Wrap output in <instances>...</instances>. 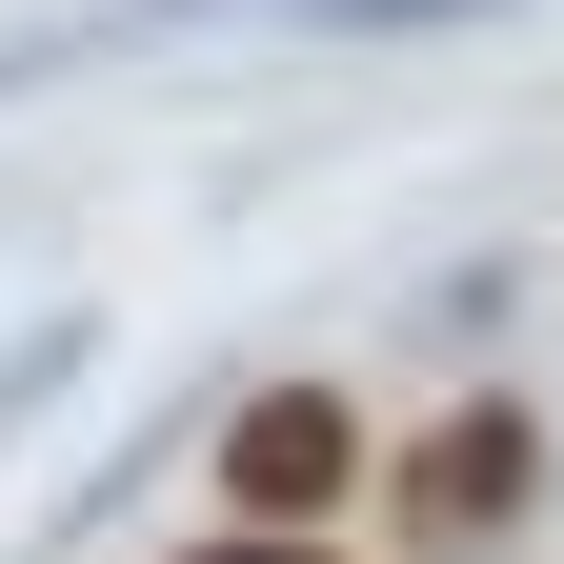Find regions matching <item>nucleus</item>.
Returning a JSON list of instances; mask_svg holds the SVG:
<instances>
[{
	"label": "nucleus",
	"mask_w": 564,
	"mask_h": 564,
	"mask_svg": "<svg viewBox=\"0 0 564 564\" xmlns=\"http://www.w3.org/2000/svg\"><path fill=\"white\" fill-rule=\"evenodd\" d=\"M303 41H444V21H524V0H262Z\"/></svg>",
	"instance_id": "obj_3"
},
{
	"label": "nucleus",
	"mask_w": 564,
	"mask_h": 564,
	"mask_svg": "<svg viewBox=\"0 0 564 564\" xmlns=\"http://www.w3.org/2000/svg\"><path fill=\"white\" fill-rule=\"evenodd\" d=\"M82 343H101V323H82V303H61V323H41V343H21V364H0V444H21V423H41V403H61V383H82Z\"/></svg>",
	"instance_id": "obj_4"
},
{
	"label": "nucleus",
	"mask_w": 564,
	"mask_h": 564,
	"mask_svg": "<svg viewBox=\"0 0 564 564\" xmlns=\"http://www.w3.org/2000/svg\"><path fill=\"white\" fill-rule=\"evenodd\" d=\"M343 484H364L343 383H262V403H223V505H242V524H323Z\"/></svg>",
	"instance_id": "obj_2"
},
{
	"label": "nucleus",
	"mask_w": 564,
	"mask_h": 564,
	"mask_svg": "<svg viewBox=\"0 0 564 564\" xmlns=\"http://www.w3.org/2000/svg\"><path fill=\"white\" fill-rule=\"evenodd\" d=\"M182 564H323L303 524H223V544H182Z\"/></svg>",
	"instance_id": "obj_5"
},
{
	"label": "nucleus",
	"mask_w": 564,
	"mask_h": 564,
	"mask_svg": "<svg viewBox=\"0 0 564 564\" xmlns=\"http://www.w3.org/2000/svg\"><path fill=\"white\" fill-rule=\"evenodd\" d=\"M524 505H544V423H524V403H444V423L403 444V524L444 544V564H464L484 524H524Z\"/></svg>",
	"instance_id": "obj_1"
}]
</instances>
